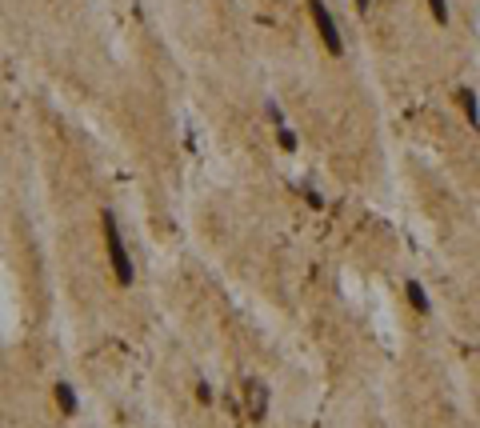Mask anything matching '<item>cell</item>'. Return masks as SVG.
Wrapping results in <instances>:
<instances>
[{
  "instance_id": "cell-1",
  "label": "cell",
  "mask_w": 480,
  "mask_h": 428,
  "mask_svg": "<svg viewBox=\"0 0 480 428\" xmlns=\"http://www.w3.org/2000/svg\"><path fill=\"white\" fill-rule=\"evenodd\" d=\"M100 228H104V248H109V269L116 276V285L120 288H132L136 280V264H132V256H128V244L120 237V221L112 216L109 208L100 212Z\"/></svg>"
},
{
  "instance_id": "cell-8",
  "label": "cell",
  "mask_w": 480,
  "mask_h": 428,
  "mask_svg": "<svg viewBox=\"0 0 480 428\" xmlns=\"http://www.w3.org/2000/svg\"><path fill=\"white\" fill-rule=\"evenodd\" d=\"M424 4H429V13H432V20H436V24H440V29H445L448 20H452V13H448V0H424Z\"/></svg>"
},
{
  "instance_id": "cell-3",
  "label": "cell",
  "mask_w": 480,
  "mask_h": 428,
  "mask_svg": "<svg viewBox=\"0 0 480 428\" xmlns=\"http://www.w3.org/2000/svg\"><path fill=\"white\" fill-rule=\"evenodd\" d=\"M240 388H244V400H248V416L260 420V416L269 413V384L264 381H244Z\"/></svg>"
},
{
  "instance_id": "cell-7",
  "label": "cell",
  "mask_w": 480,
  "mask_h": 428,
  "mask_svg": "<svg viewBox=\"0 0 480 428\" xmlns=\"http://www.w3.org/2000/svg\"><path fill=\"white\" fill-rule=\"evenodd\" d=\"M276 144H280L285 152H296V148H301V141H296V132H292V128H288V125H276Z\"/></svg>"
},
{
  "instance_id": "cell-2",
  "label": "cell",
  "mask_w": 480,
  "mask_h": 428,
  "mask_svg": "<svg viewBox=\"0 0 480 428\" xmlns=\"http://www.w3.org/2000/svg\"><path fill=\"white\" fill-rule=\"evenodd\" d=\"M308 16H312V24H317V36L324 40V48L333 52V56H344V36L336 29L333 13H328V4L324 0H308Z\"/></svg>"
},
{
  "instance_id": "cell-9",
  "label": "cell",
  "mask_w": 480,
  "mask_h": 428,
  "mask_svg": "<svg viewBox=\"0 0 480 428\" xmlns=\"http://www.w3.org/2000/svg\"><path fill=\"white\" fill-rule=\"evenodd\" d=\"M196 400H200V404H212V384L208 381H196Z\"/></svg>"
},
{
  "instance_id": "cell-10",
  "label": "cell",
  "mask_w": 480,
  "mask_h": 428,
  "mask_svg": "<svg viewBox=\"0 0 480 428\" xmlns=\"http://www.w3.org/2000/svg\"><path fill=\"white\" fill-rule=\"evenodd\" d=\"M264 109H269V116H272V125H285V112H280V104H276V100H269V104H264Z\"/></svg>"
},
{
  "instance_id": "cell-5",
  "label": "cell",
  "mask_w": 480,
  "mask_h": 428,
  "mask_svg": "<svg viewBox=\"0 0 480 428\" xmlns=\"http://www.w3.org/2000/svg\"><path fill=\"white\" fill-rule=\"evenodd\" d=\"M456 104H461L468 128H472V132H480V100H477V93H472V88H461V93H456Z\"/></svg>"
},
{
  "instance_id": "cell-4",
  "label": "cell",
  "mask_w": 480,
  "mask_h": 428,
  "mask_svg": "<svg viewBox=\"0 0 480 428\" xmlns=\"http://www.w3.org/2000/svg\"><path fill=\"white\" fill-rule=\"evenodd\" d=\"M52 400H56L61 416H77L80 413V397H77V388H72L68 381H56V384H52Z\"/></svg>"
},
{
  "instance_id": "cell-6",
  "label": "cell",
  "mask_w": 480,
  "mask_h": 428,
  "mask_svg": "<svg viewBox=\"0 0 480 428\" xmlns=\"http://www.w3.org/2000/svg\"><path fill=\"white\" fill-rule=\"evenodd\" d=\"M404 296H408V308H413L416 317H429L432 312V301H429V292H424L420 280H408V285H404Z\"/></svg>"
}]
</instances>
